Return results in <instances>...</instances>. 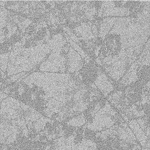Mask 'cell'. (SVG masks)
<instances>
[{
    "label": "cell",
    "instance_id": "obj_1",
    "mask_svg": "<svg viewBox=\"0 0 150 150\" xmlns=\"http://www.w3.org/2000/svg\"><path fill=\"white\" fill-rule=\"evenodd\" d=\"M62 131L64 132L63 137L67 140L71 136L74 135L77 127L73 126L68 125L67 123L60 120Z\"/></svg>",
    "mask_w": 150,
    "mask_h": 150
},
{
    "label": "cell",
    "instance_id": "obj_2",
    "mask_svg": "<svg viewBox=\"0 0 150 150\" xmlns=\"http://www.w3.org/2000/svg\"><path fill=\"white\" fill-rule=\"evenodd\" d=\"M86 125V124L85 123L83 125L77 127L73 141L74 144L75 145H79L83 143L84 138V127Z\"/></svg>",
    "mask_w": 150,
    "mask_h": 150
},
{
    "label": "cell",
    "instance_id": "obj_3",
    "mask_svg": "<svg viewBox=\"0 0 150 150\" xmlns=\"http://www.w3.org/2000/svg\"><path fill=\"white\" fill-rule=\"evenodd\" d=\"M96 131L92 130L86 127L84 129V132L83 141H91L93 143H96Z\"/></svg>",
    "mask_w": 150,
    "mask_h": 150
},
{
    "label": "cell",
    "instance_id": "obj_4",
    "mask_svg": "<svg viewBox=\"0 0 150 150\" xmlns=\"http://www.w3.org/2000/svg\"><path fill=\"white\" fill-rule=\"evenodd\" d=\"M82 112L86 124H93L95 116L92 114L91 112L86 108Z\"/></svg>",
    "mask_w": 150,
    "mask_h": 150
},
{
    "label": "cell",
    "instance_id": "obj_5",
    "mask_svg": "<svg viewBox=\"0 0 150 150\" xmlns=\"http://www.w3.org/2000/svg\"><path fill=\"white\" fill-rule=\"evenodd\" d=\"M53 98H50L47 99H45L43 96H37L34 99L35 104L42 106H47V104L49 103V100Z\"/></svg>",
    "mask_w": 150,
    "mask_h": 150
},
{
    "label": "cell",
    "instance_id": "obj_6",
    "mask_svg": "<svg viewBox=\"0 0 150 150\" xmlns=\"http://www.w3.org/2000/svg\"><path fill=\"white\" fill-rule=\"evenodd\" d=\"M61 117V114L59 112H54L51 115V117H50V120L54 121L55 120H57V118L59 119Z\"/></svg>",
    "mask_w": 150,
    "mask_h": 150
},
{
    "label": "cell",
    "instance_id": "obj_7",
    "mask_svg": "<svg viewBox=\"0 0 150 150\" xmlns=\"http://www.w3.org/2000/svg\"><path fill=\"white\" fill-rule=\"evenodd\" d=\"M52 124L51 123L49 122H47L46 123V124H45V127H44L43 129L44 132H46V131L49 128H50V127L52 126Z\"/></svg>",
    "mask_w": 150,
    "mask_h": 150
}]
</instances>
